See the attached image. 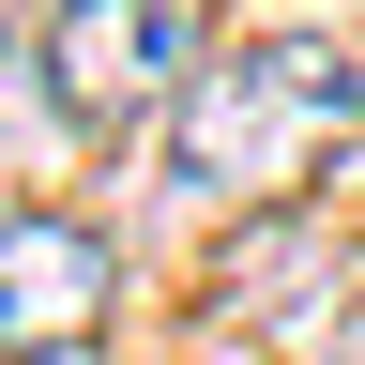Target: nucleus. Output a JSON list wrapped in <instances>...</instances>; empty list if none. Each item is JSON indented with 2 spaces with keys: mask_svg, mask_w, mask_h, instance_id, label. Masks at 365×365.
I'll use <instances>...</instances> for the list:
<instances>
[{
  "mask_svg": "<svg viewBox=\"0 0 365 365\" xmlns=\"http://www.w3.org/2000/svg\"><path fill=\"white\" fill-rule=\"evenodd\" d=\"M350 137H365V61H350V46H319V31H274V46L198 61V91L168 107V168L198 182V198L289 213Z\"/></svg>",
  "mask_w": 365,
  "mask_h": 365,
  "instance_id": "f257e3e1",
  "label": "nucleus"
},
{
  "mask_svg": "<svg viewBox=\"0 0 365 365\" xmlns=\"http://www.w3.org/2000/svg\"><path fill=\"white\" fill-rule=\"evenodd\" d=\"M198 0H61L46 16V107H61L76 137H137V122H168L182 91H198Z\"/></svg>",
  "mask_w": 365,
  "mask_h": 365,
  "instance_id": "f03ea898",
  "label": "nucleus"
},
{
  "mask_svg": "<svg viewBox=\"0 0 365 365\" xmlns=\"http://www.w3.org/2000/svg\"><path fill=\"white\" fill-rule=\"evenodd\" d=\"M107 304H122V259H107V228H76V213H0V365H61L107 335Z\"/></svg>",
  "mask_w": 365,
  "mask_h": 365,
  "instance_id": "7ed1b4c3",
  "label": "nucleus"
},
{
  "mask_svg": "<svg viewBox=\"0 0 365 365\" xmlns=\"http://www.w3.org/2000/svg\"><path fill=\"white\" fill-rule=\"evenodd\" d=\"M213 289L244 304V319H304L289 289H335V244H319V228H274V244H244V259L213 274Z\"/></svg>",
  "mask_w": 365,
  "mask_h": 365,
  "instance_id": "20e7f679",
  "label": "nucleus"
}]
</instances>
